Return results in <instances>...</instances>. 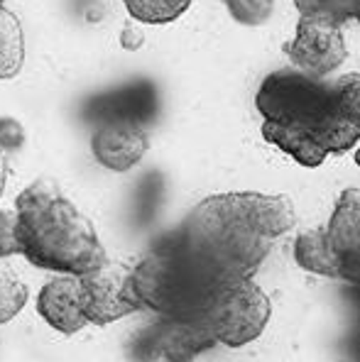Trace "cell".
<instances>
[{"label":"cell","mask_w":360,"mask_h":362,"mask_svg":"<svg viewBox=\"0 0 360 362\" xmlns=\"http://www.w3.org/2000/svg\"><path fill=\"white\" fill-rule=\"evenodd\" d=\"M294 259L311 274L358 284L360 279V194L348 189L324 228L306 230L294 243Z\"/></svg>","instance_id":"5b68a950"},{"label":"cell","mask_w":360,"mask_h":362,"mask_svg":"<svg viewBox=\"0 0 360 362\" xmlns=\"http://www.w3.org/2000/svg\"><path fill=\"white\" fill-rule=\"evenodd\" d=\"M226 8H228L231 18L240 25L257 28L272 18L274 0H226Z\"/></svg>","instance_id":"e0dca14e"},{"label":"cell","mask_w":360,"mask_h":362,"mask_svg":"<svg viewBox=\"0 0 360 362\" xmlns=\"http://www.w3.org/2000/svg\"><path fill=\"white\" fill-rule=\"evenodd\" d=\"M142 42H145V35H142V30L137 28V25H128V28L123 30V35H120V45H123L128 52L140 49Z\"/></svg>","instance_id":"ffe728a7"},{"label":"cell","mask_w":360,"mask_h":362,"mask_svg":"<svg viewBox=\"0 0 360 362\" xmlns=\"http://www.w3.org/2000/svg\"><path fill=\"white\" fill-rule=\"evenodd\" d=\"M269 316H272V303L252 279H240L223 286L199 313L216 343H223L228 348H240L260 338Z\"/></svg>","instance_id":"8992f818"},{"label":"cell","mask_w":360,"mask_h":362,"mask_svg":"<svg viewBox=\"0 0 360 362\" xmlns=\"http://www.w3.org/2000/svg\"><path fill=\"white\" fill-rule=\"evenodd\" d=\"M23 142H25V132L20 127V122L10 118L0 120V147L3 150H18Z\"/></svg>","instance_id":"d6986e66"},{"label":"cell","mask_w":360,"mask_h":362,"mask_svg":"<svg viewBox=\"0 0 360 362\" xmlns=\"http://www.w3.org/2000/svg\"><path fill=\"white\" fill-rule=\"evenodd\" d=\"M15 240L30 264L86 274L105 262L96 228L52 181H35L15 201Z\"/></svg>","instance_id":"3957f363"},{"label":"cell","mask_w":360,"mask_h":362,"mask_svg":"<svg viewBox=\"0 0 360 362\" xmlns=\"http://www.w3.org/2000/svg\"><path fill=\"white\" fill-rule=\"evenodd\" d=\"M160 113V95L152 81H130L88 100L86 118L98 122H128L147 127Z\"/></svg>","instance_id":"30bf717a"},{"label":"cell","mask_w":360,"mask_h":362,"mask_svg":"<svg viewBox=\"0 0 360 362\" xmlns=\"http://www.w3.org/2000/svg\"><path fill=\"white\" fill-rule=\"evenodd\" d=\"M296 223L287 196L231 191L204 199L172 238L219 284L252 279L272 245Z\"/></svg>","instance_id":"7a4b0ae2"},{"label":"cell","mask_w":360,"mask_h":362,"mask_svg":"<svg viewBox=\"0 0 360 362\" xmlns=\"http://www.w3.org/2000/svg\"><path fill=\"white\" fill-rule=\"evenodd\" d=\"M28 286L18 276V272L0 259V323H8L18 316L28 303Z\"/></svg>","instance_id":"9a60e30c"},{"label":"cell","mask_w":360,"mask_h":362,"mask_svg":"<svg viewBox=\"0 0 360 362\" xmlns=\"http://www.w3.org/2000/svg\"><path fill=\"white\" fill-rule=\"evenodd\" d=\"M221 289L223 284L194 264L172 233L152 245L125 279V294L135 311L147 308L167 318L199 316Z\"/></svg>","instance_id":"277c9868"},{"label":"cell","mask_w":360,"mask_h":362,"mask_svg":"<svg viewBox=\"0 0 360 362\" xmlns=\"http://www.w3.org/2000/svg\"><path fill=\"white\" fill-rule=\"evenodd\" d=\"M3 3H5V0H0V10H3Z\"/></svg>","instance_id":"7402d4cb"},{"label":"cell","mask_w":360,"mask_h":362,"mask_svg":"<svg viewBox=\"0 0 360 362\" xmlns=\"http://www.w3.org/2000/svg\"><path fill=\"white\" fill-rule=\"evenodd\" d=\"M37 311L54 331L64 335H74L81 331L86 326V318H83L81 311L79 276L64 274L42 286L40 296H37Z\"/></svg>","instance_id":"7c38bea8"},{"label":"cell","mask_w":360,"mask_h":362,"mask_svg":"<svg viewBox=\"0 0 360 362\" xmlns=\"http://www.w3.org/2000/svg\"><path fill=\"white\" fill-rule=\"evenodd\" d=\"M292 69L316 78H326L346 62V37L341 25L324 18H299L296 37L284 45Z\"/></svg>","instance_id":"ba28073f"},{"label":"cell","mask_w":360,"mask_h":362,"mask_svg":"<svg viewBox=\"0 0 360 362\" xmlns=\"http://www.w3.org/2000/svg\"><path fill=\"white\" fill-rule=\"evenodd\" d=\"M219 345L199 316H160L135 335L130 355L135 362H194L197 355Z\"/></svg>","instance_id":"52a82bcc"},{"label":"cell","mask_w":360,"mask_h":362,"mask_svg":"<svg viewBox=\"0 0 360 362\" xmlns=\"http://www.w3.org/2000/svg\"><path fill=\"white\" fill-rule=\"evenodd\" d=\"M18 255L15 240V211H0V259Z\"/></svg>","instance_id":"ac0fdd59"},{"label":"cell","mask_w":360,"mask_h":362,"mask_svg":"<svg viewBox=\"0 0 360 362\" xmlns=\"http://www.w3.org/2000/svg\"><path fill=\"white\" fill-rule=\"evenodd\" d=\"M150 147L147 130L128 122H98L91 137V150L98 164L113 172H128L145 157Z\"/></svg>","instance_id":"8fae6325"},{"label":"cell","mask_w":360,"mask_h":362,"mask_svg":"<svg viewBox=\"0 0 360 362\" xmlns=\"http://www.w3.org/2000/svg\"><path fill=\"white\" fill-rule=\"evenodd\" d=\"M5 184H8V159H5V150L0 147V196L5 191Z\"/></svg>","instance_id":"44dd1931"},{"label":"cell","mask_w":360,"mask_h":362,"mask_svg":"<svg viewBox=\"0 0 360 362\" xmlns=\"http://www.w3.org/2000/svg\"><path fill=\"white\" fill-rule=\"evenodd\" d=\"M123 3L137 23L167 25L182 18L192 5V0H123Z\"/></svg>","instance_id":"5bb4252c"},{"label":"cell","mask_w":360,"mask_h":362,"mask_svg":"<svg viewBox=\"0 0 360 362\" xmlns=\"http://www.w3.org/2000/svg\"><path fill=\"white\" fill-rule=\"evenodd\" d=\"M255 105L265 118L262 137L301 167H319L331 154L356 147L360 135V76L336 81L296 69L265 76Z\"/></svg>","instance_id":"6da1fadb"},{"label":"cell","mask_w":360,"mask_h":362,"mask_svg":"<svg viewBox=\"0 0 360 362\" xmlns=\"http://www.w3.org/2000/svg\"><path fill=\"white\" fill-rule=\"evenodd\" d=\"M25 64V35L10 10H0V78H13Z\"/></svg>","instance_id":"4fadbf2b"},{"label":"cell","mask_w":360,"mask_h":362,"mask_svg":"<svg viewBox=\"0 0 360 362\" xmlns=\"http://www.w3.org/2000/svg\"><path fill=\"white\" fill-rule=\"evenodd\" d=\"M294 5L301 18H324L341 28L360 15V0H294Z\"/></svg>","instance_id":"2e32d148"},{"label":"cell","mask_w":360,"mask_h":362,"mask_svg":"<svg viewBox=\"0 0 360 362\" xmlns=\"http://www.w3.org/2000/svg\"><path fill=\"white\" fill-rule=\"evenodd\" d=\"M125 279H128V269L123 264L108 262V259L93 272L79 274L81 311L86 323L108 326V323L120 321L135 311L125 294Z\"/></svg>","instance_id":"9c48e42d"}]
</instances>
